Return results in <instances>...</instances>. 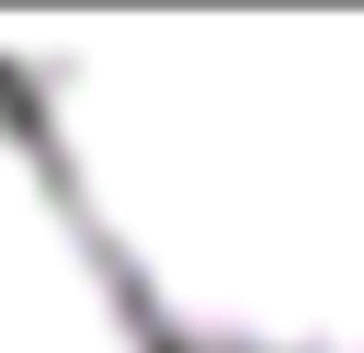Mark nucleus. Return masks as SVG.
Wrapping results in <instances>:
<instances>
[{"instance_id":"obj_2","label":"nucleus","mask_w":364,"mask_h":353,"mask_svg":"<svg viewBox=\"0 0 364 353\" xmlns=\"http://www.w3.org/2000/svg\"><path fill=\"white\" fill-rule=\"evenodd\" d=\"M0 353H148L46 137L0 114Z\"/></svg>"},{"instance_id":"obj_1","label":"nucleus","mask_w":364,"mask_h":353,"mask_svg":"<svg viewBox=\"0 0 364 353\" xmlns=\"http://www.w3.org/2000/svg\"><path fill=\"white\" fill-rule=\"evenodd\" d=\"M34 137L171 342L364 353V34L68 46Z\"/></svg>"}]
</instances>
